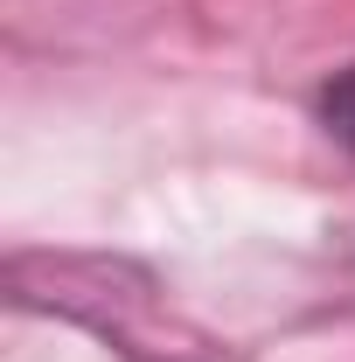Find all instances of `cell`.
<instances>
[{
  "mask_svg": "<svg viewBox=\"0 0 355 362\" xmlns=\"http://www.w3.org/2000/svg\"><path fill=\"white\" fill-rule=\"evenodd\" d=\"M313 119H320V133L355 160V63H342L334 77H320V90H313Z\"/></svg>",
  "mask_w": 355,
  "mask_h": 362,
  "instance_id": "6da1fadb",
  "label": "cell"
}]
</instances>
